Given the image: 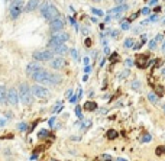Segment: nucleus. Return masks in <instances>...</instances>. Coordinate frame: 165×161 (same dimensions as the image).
<instances>
[{
    "mask_svg": "<svg viewBox=\"0 0 165 161\" xmlns=\"http://www.w3.org/2000/svg\"><path fill=\"white\" fill-rule=\"evenodd\" d=\"M32 78L38 84H49V86H55V84H58L61 81V78L56 74H52V73L46 71L44 68H41L36 74H33Z\"/></svg>",
    "mask_w": 165,
    "mask_h": 161,
    "instance_id": "1",
    "label": "nucleus"
},
{
    "mask_svg": "<svg viewBox=\"0 0 165 161\" xmlns=\"http://www.w3.org/2000/svg\"><path fill=\"white\" fill-rule=\"evenodd\" d=\"M19 100H22L23 105H31L33 100V95H32V90L28 84H21L19 86Z\"/></svg>",
    "mask_w": 165,
    "mask_h": 161,
    "instance_id": "2",
    "label": "nucleus"
},
{
    "mask_svg": "<svg viewBox=\"0 0 165 161\" xmlns=\"http://www.w3.org/2000/svg\"><path fill=\"white\" fill-rule=\"evenodd\" d=\"M41 12H42V16H44L45 19H48L49 22L59 16L58 9L55 7L54 4H51V3H45L44 6H42V9H41Z\"/></svg>",
    "mask_w": 165,
    "mask_h": 161,
    "instance_id": "3",
    "label": "nucleus"
},
{
    "mask_svg": "<svg viewBox=\"0 0 165 161\" xmlns=\"http://www.w3.org/2000/svg\"><path fill=\"white\" fill-rule=\"evenodd\" d=\"M70 39V35L65 32H58L56 35H54L51 39H49V42H48V47L51 48V49H54L55 47H58V45H62L64 42H67Z\"/></svg>",
    "mask_w": 165,
    "mask_h": 161,
    "instance_id": "4",
    "label": "nucleus"
},
{
    "mask_svg": "<svg viewBox=\"0 0 165 161\" xmlns=\"http://www.w3.org/2000/svg\"><path fill=\"white\" fill-rule=\"evenodd\" d=\"M54 58V52L51 49H41L33 52V60L35 61H51Z\"/></svg>",
    "mask_w": 165,
    "mask_h": 161,
    "instance_id": "5",
    "label": "nucleus"
},
{
    "mask_svg": "<svg viewBox=\"0 0 165 161\" xmlns=\"http://www.w3.org/2000/svg\"><path fill=\"white\" fill-rule=\"evenodd\" d=\"M31 90H32L33 96L38 97V99H46V97H49L48 89H45V87L41 86V84H33V86L31 87Z\"/></svg>",
    "mask_w": 165,
    "mask_h": 161,
    "instance_id": "6",
    "label": "nucleus"
},
{
    "mask_svg": "<svg viewBox=\"0 0 165 161\" xmlns=\"http://www.w3.org/2000/svg\"><path fill=\"white\" fill-rule=\"evenodd\" d=\"M6 103L10 106H16L19 103V92L16 89H9L6 93Z\"/></svg>",
    "mask_w": 165,
    "mask_h": 161,
    "instance_id": "7",
    "label": "nucleus"
},
{
    "mask_svg": "<svg viewBox=\"0 0 165 161\" xmlns=\"http://www.w3.org/2000/svg\"><path fill=\"white\" fill-rule=\"evenodd\" d=\"M25 10V4H23L22 0H16V1H13L10 6V16L13 19H16L22 12Z\"/></svg>",
    "mask_w": 165,
    "mask_h": 161,
    "instance_id": "8",
    "label": "nucleus"
},
{
    "mask_svg": "<svg viewBox=\"0 0 165 161\" xmlns=\"http://www.w3.org/2000/svg\"><path fill=\"white\" fill-rule=\"evenodd\" d=\"M64 19L61 18V16H58V18H55V19H52L51 21V23H49V29L52 31V32H59L62 28H64Z\"/></svg>",
    "mask_w": 165,
    "mask_h": 161,
    "instance_id": "9",
    "label": "nucleus"
},
{
    "mask_svg": "<svg viewBox=\"0 0 165 161\" xmlns=\"http://www.w3.org/2000/svg\"><path fill=\"white\" fill-rule=\"evenodd\" d=\"M64 65H65V60H64L62 57H56V58H52V60H51V67L55 68V70H61Z\"/></svg>",
    "mask_w": 165,
    "mask_h": 161,
    "instance_id": "10",
    "label": "nucleus"
},
{
    "mask_svg": "<svg viewBox=\"0 0 165 161\" xmlns=\"http://www.w3.org/2000/svg\"><path fill=\"white\" fill-rule=\"evenodd\" d=\"M39 70H41V67L36 64V63H31V64H28V67H26V74L32 77V75L36 74Z\"/></svg>",
    "mask_w": 165,
    "mask_h": 161,
    "instance_id": "11",
    "label": "nucleus"
},
{
    "mask_svg": "<svg viewBox=\"0 0 165 161\" xmlns=\"http://www.w3.org/2000/svg\"><path fill=\"white\" fill-rule=\"evenodd\" d=\"M148 64H149V58H148L146 55H139V57H138L136 65H138L139 68H145V67H148Z\"/></svg>",
    "mask_w": 165,
    "mask_h": 161,
    "instance_id": "12",
    "label": "nucleus"
},
{
    "mask_svg": "<svg viewBox=\"0 0 165 161\" xmlns=\"http://www.w3.org/2000/svg\"><path fill=\"white\" fill-rule=\"evenodd\" d=\"M38 6H39V0H29V3L25 6V10L26 12H33L38 9Z\"/></svg>",
    "mask_w": 165,
    "mask_h": 161,
    "instance_id": "13",
    "label": "nucleus"
},
{
    "mask_svg": "<svg viewBox=\"0 0 165 161\" xmlns=\"http://www.w3.org/2000/svg\"><path fill=\"white\" fill-rule=\"evenodd\" d=\"M128 10V4H119L117 7H114V9H111L110 13H113V15H120L122 12Z\"/></svg>",
    "mask_w": 165,
    "mask_h": 161,
    "instance_id": "14",
    "label": "nucleus"
},
{
    "mask_svg": "<svg viewBox=\"0 0 165 161\" xmlns=\"http://www.w3.org/2000/svg\"><path fill=\"white\" fill-rule=\"evenodd\" d=\"M52 52H55V54H65V52H68V48H67L65 45L62 44V45H58V47H55L54 49H51Z\"/></svg>",
    "mask_w": 165,
    "mask_h": 161,
    "instance_id": "15",
    "label": "nucleus"
},
{
    "mask_svg": "<svg viewBox=\"0 0 165 161\" xmlns=\"http://www.w3.org/2000/svg\"><path fill=\"white\" fill-rule=\"evenodd\" d=\"M161 39H162V35H156L155 39L149 41V48H151V49H155V48H156V42H159Z\"/></svg>",
    "mask_w": 165,
    "mask_h": 161,
    "instance_id": "16",
    "label": "nucleus"
},
{
    "mask_svg": "<svg viewBox=\"0 0 165 161\" xmlns=\"http://www.w3.org/2000/svg\"><path fill=\"white\" fill-rule=\"evenodd\" d=\"M6 93H7L6 87H4V86H0V103L6 102Z\"/></svg>",
    "mask_w": 165,
    "mask_h": 161,
    "instance_id": "17",
    "label": "nucleus"
},
{
    "mask_svg": "<svg viewBox=\"0 0 165 161\" xmlns=\"http://www.w3.org/2000/svg\"><path fill=\"white\" fill-rule=\"evenodd\" d=\"M84 109H86V110H96V109H97V105H96L94 102H87V103L84 105Z\"/></svg>",
    "mask_w": 165,
    "mask_h": 161,
    "instance_id": "18",
    "label": "nucleus"
},
{
    "mask_svg": "<svg viewBox=\"0 0 165 161\" xmlns=\"http://www.w3.org/2000/svg\"><path fill=\"white\" fill-rule=\"evenodd\" d=\"M117 137V132L114 131V129H110V131H107V138L109 140H114Z\"/></svg>",
    "mask_w": 165,
    "mask_h": 161,
    "instance_id": "19",
    "label": "nucleus"
},
{
    "mask_svg": "<svg viewBox=\"0 0 165 161\" xmlns=\"http://www.w3.org/2000/svg\"><path fill=\"white\" fill-rule=\"evenodd\" d=\"M133 45H135V41H133L132 38H128L125 41V48H133Z\"/></svg>",
    "mask_w": 165,
    "mask_h": 161,
    "instance_id": "20",
    "label": "nucleus"
},
{
    "mask_svg": "<svg viewBox=\"0 0 165 161\" xmlns=\"http://www.w3.org/2000/svg\"><path fill=\"white\" fill-rule=\"evenodd\" d=\"M154 93H156V96H162V95H164V89H162L161 86H155Z\"/></svg>",
    "mask_w": 165,
    "mask_h": 161,
    "instance_id": "21",
    "label": "nucleus"
},
{
    "mask_svg": "<svg viewBox=\"0 0 165 161\" xmlns=\"http://www.w3.org/2000/svg\"><path fill=\"white\" fill-rule=\"evenodd\" d=\"M148 99H149V100H151V102H154V103H156V102H158V96H156V95H155L154 92H152V93H149V95H148Z\"/></svg>",
    "mask_w": 165,
    "mask_h": 161,
    "instance_id": "22",
    "label": "nucleus"
},
{
    "mask_svg": "<svg viewBox=\"0 0 165 161\" xmlns=\"http://www.w3.org/2000/svg\"><path fill=\"white\" fill-rule=\"evenodd\" d=\"M93 13H94V15H97V16H101V15H103V12L100 10V9H93Z\"/></svg>",
    "mask_w": 165,
    "mask_h": 161,
    "instance_id": "23",
    "label": "nucleus"
},
{
    "mask_svg": "<svg viewBox=\"0 0 165 161\" xmlns=\"http://www.w3.org/2000/svg\"><path fill=\"white\" fill-rule=\"evenodd\" d=\"M164 151H165L164 147H158V148H156V154H158V155H161V154H162Z\"/></svg>",
    "mask_w": 165,
    "mask_h": 161,
    "instance_id": "24",
    "label": "nucleus"
},
{
    "mask_svg": "<svg viewBox=\"0 0 165 161\" xmlns=\"http://www.w3.org/2000/svg\"><path fill=\"white\" fill-rule=\"evenodd\" d=\"M71 55L74 57V60H78V54H77V51H76V49H71Z\"/></svg>",
    "mask_w": 165,
    "mask_h": 161,
    "instance_id": "25",
    "label": "nucleus"
},
{
    "mask_svg": "<svg viewBox=\"0 0 165 161\" xmlns=\"http://www.w3.org/2000/svg\"><path fill=\"white\" fill-rule=\"evenodd\" d=\"M149 9H148V7H143L142 10H141V13H142V15H149Z\"/></svg>",
    "mask_w": 165,
    "mask_h": 161,
    "instance_id": "26",
    "label": "nucleus"
},
{
    "mask_svg": "<svg viewBox=\"0 0 165 161\" xmlns=\"http://www.w3.org/2000/svg\"><path fill=\"white\" fill-rule=\"evenodd\" d=\"M142 141L143 142H148V141H151V137L146 134V135H143V138H142Z\"/></svg>",
    "mask_w": 165,
    "mask_h": 161,
    "instance_id": "27",
    "label": "nucleus"
},
{
    "mask_svg": "<svg viewBox=\"0 0 165 161\" xmlns=\"http://www.w3.org/2000/svg\"><path fill=\"white\" fill-rule=\"evenodd\" d=\"M76 113H77V116H78L80 119L83 118V116H81V109H80V107H77V109H76Z\"/></svg>",
    "mask_w": 165,
    "mask_h": 161,
    "instance_id": "28",
    "label": "nucleus"
},
{
    "mask_svg": "<svg viewBox=\"0 0 165 161\" xmlns=\"http://www.w3.org/2000/svg\"><path fill=\"white\" fill-rule=\"evenodd\" d=\"M132 87H133V89H139V83H138V80H135V81L132 83Z\"/></svg>",
    "mask_w": 165,
    "mask_h": 161,
    "instance_id": "29",
    "label": "nucleus"
},
{
    "mask_svg": "<svg viewBox=\"0 0 165 161\" xmlns=\"http://www.w3.org/2000/svg\"><path fill=\"white\" fill-rule=\"evenodd\" d=\"M26 126H28L26 123H19V129H21V131H25V129H26Z\"/></svg>",
    "mask_w": 165,
    "mask_h": 161,
    "instance_id": "30",
    "label": "nucleus"
},
{
    "mask_svg": "<svg viewBox=\"0 0 165 161\" xmlns=\"http://www.w3.org/2000/svg\"><path fill=\"white\" fill-rule=\"evenodd\" d=\"M116 58H119V55H117V54H111L110 60H111V61H116Z\"/></svg>",
    "mask_w": 165,
    "mask_h": 161,
    "instance_id": "31",
    "label": "nucleus"
},
{
    "mask_svg": "<svg viewBox=\"0 0 165 161\" xmlns=\"http://www.w3.org/2000/svg\"><path fill=\"white\" fill-rule=\"evenodd\" d=\"M45 135H48L46 131H41V132H39V137H45Z\"/></svg>",
    "mask_w": 165,
    "mask_h": 161,
    "instance_id": "32",
    "label": "nucleus"
},
{
    "mask_svg": "<svg viewBox=\"0 0 165 161\" xmlns=\"http://www.w3.org/2000/svg\"><path fill=\"white\" fill-rule=\"evenodd\" d=\"M84 71H86V73H90V71H91V67H90V65H87V67H86V68H84Z\"/></svg>",
    "mask_w": 165,
    "mask_h": 161,
    "instance_id": "33",
    "label": "nucleus"
},
{
    "mask_svg": "<svg viewBox=\"0 0 165 161\" xmlns=\"http://www.w3.org/2000/svg\"><path fill=\"white\" fill-rule=\"evenodd\" d=\"M132 64H133V61H132V60H126V65H129V67H131Z\"/></svg>",
    "mask_w": 165,
    "mask_h": 161,
    "instance_id": "34",
    "label": "nucleus"
},
{
    "mask_svg": "<svg viewBox=\"0 0 165 161\" xmlns=\"http://www.w3.org/2000/svg\"><path fill=\"white\" fill-rule=\"evenodd\" d=\"M122 28H123V29H128V28H129V25H128V23H123V25H122Z\"/></svg>",
    "mask_w": 165,
    "mask_h": 161,
    "instance_id": "35",
    "label": "nucleus"
},
{
    "mask_svg": "<svg viewBox=\"0 0 165 161\" xmlns=\"http://www.w3.org/2000/svg\"><path fill=\"white\" fill-rule=\"evenodd\" d=\"M158 3V0H151V4H156Z\"/></svg>",
    "mask_w": 165,
    "mask_h": 161,
    "instance_id": "36",
    "label": "nucleus"
},
{
    "mask_svg": "<svg viewBox=\"0 0 165 161\" xmlns=\"http://www.w3.org/2000/svg\"><path fill=\"white\" fill-rule=\"evenodd\" d=\"M90 44H91L90 42V39H86V45H87V47H90Z\"/></svg>",
    "mask_w": 165,
    "mask_h": 161,
    "instance_id": "37",
    "label": "nucleus"
},
{
    "mask_svg": "<svg viewBox=\"0 0 165 161\" xmlns=\"http://www.w3.org/2000/svg\"><path fill=\"white\" fill-rule=\"evenodd\" d=\"M161 48H162V51L165 52V42H162V45H161Z\"/></svg>",
    "mask_w": 165,
    "mask_h": 161,
    "instance_id": "38",
    "label": "nucleus"
},
{
    "mask_svg": "<svg viewBox=\"0 0 165 161\" xmlns=\"http://www.w3.org/2000/svg\"><path fill=\"white\" fill-rule=\"evenodd\" d=\"M0 125H4V120H1V119H0Z\"/></svg>",
    "mask_w": 165,
    "mask_h": 161,
    "instance_id": "39",
    "label": "nucleus"
},
{
    "mask_svg": "<svg viewBox=\"0 0 165 161\" xmlns=\"http://www.w3.org/2000/svg\"><path fill=\"white\" fill-rule=\"evenodd\" d=\"M116 161H125V160H122V158H117V160H116Z\"/></svg>",
    "mask_w": 165,
    "mask_h": 161,
    "instance_id": "40",
    "label": "nucleus"
},
{
    "mask_svg": "<svg viewBox=\"0 0 165 161\" xmlns=\"http://www.w3.org/2000/svg\"><path fill=\"white\" fill-rule=\"evenodd\" d=\"M162 74H164V75H165V68H164V70H162Z\"/></svg>",
    "mask_w": 165,
    "mask_h": 161,
    "instance_id": "41",
    "label": "nucleus"
},
{
    "mask_svg": "<svg viewBox=\"0 0 165 161\" xmlns=\"http://www.w3.org/2000/svg\"><path fill=\"white\" fill-rule=\"evenodd\" d=\"M94 1H99V0H94Z\"/></svg>",
    "mask_w": 165,
    "mask_h": 161,
    "instance_id": "42",
    "label": "nucleus"
},
{
    "mask_svg": "<svg viewBox=\"0 0 165 161\" xmlns=\"http://www.w3.org/2000/svg\"><path fill=\"white\" fill-rule=\"evenodd\" d=\"M51 161H55V160H51Z\"/></svg>",
    "mask_w": 165,
    "mask_h": 161,
    "instance_id": "43",
    "label": "nucleus"
},
{
    "mask_svg": "<svg viewBox=\"0 0 165 161\" xmlns=\"http://www.w3.org/2000/svg\"><path fill=\"white\" fill-rule=\"evenodd\" d=\"M164 109H165V105H164Z\"/></svg>",
    "mask_w": 165,
    "mask_h": 161,
    "instance_id": "44",
    "label": "nucleus"
},
{
    "mask_svg": "<svg viewBox=\"0 0 165 161\" xmlns=\"http://www.w3.org/2000/svg\"><path fill=\"white\" fill-rule=\"evenodd\" d=\"M13 1H16V0H13Z\"/></svg>",
    "mask_w": 165,
    "mask_h": 161,
    "instance_id": "45",
    "label": "nucleus"
}]
</instances>
